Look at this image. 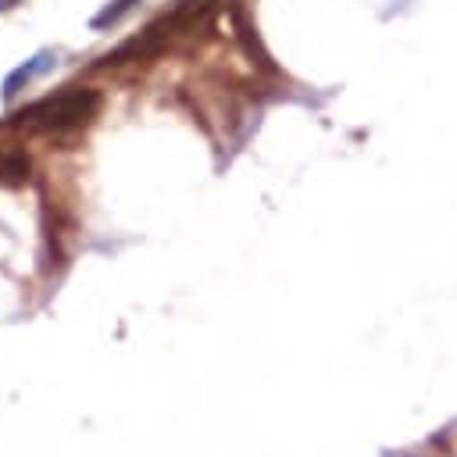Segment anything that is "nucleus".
<instances>
[{
	"label": "nucleus",
	"mask_w": 457,
	"mask_h": 457,
	"mask_svg": "<svg viewBox=\"0 0 457 457\" xmlns=\"http://www.w3.org/2000/svg\"><path fill=\"white\" fill-rule=\"evenodd\" d=\"M57 64V57H54V50H39L36 57H29L25 64H18L7 79H4V100H14L29 82H36L39 75H46L50 68Z\"/></svg>",
	"instance_id": "obj_2"
},
{
	"label": "nucleus",
	"mask_w": 457,
	"mask_h": 457,
	"mask_svg": "<svg viewBox=\"0 0 457 457\" xmlns=\"http://www.w3.org/2000/svg\"><path fill=\"white\" fill-rule=\"evenodd\" d=\"M100 111V93L86 89V86H68L61 93H50L36 104H29L25 111H18L11 118L14 129H29V132H68V129H82L86 121H93Z\"/></svg>",
	"instance_id": "obj_1"
},
{
	"label": "nucleus",
	"mask_w": 457,
	"mask_h": 457,
	"mask_svg": "<svg viewBox=\"0 0 457 457\" xmlns=\"http://www.w3.org/2000/svg\"><path fill=\"white\" fill-rule=\"evenodd\" d=\"M139 0H111L100 14H93V29H107V25H114V21H121L132 7H136Z\"/></svg>",
	"instance_id": "obj_4"
},
{
	"label": "nucleus",
	"mask_w": 457,
	"mask_h": 457,
	"mask_svg": "<svg viewBox=\"0 0 457 457\" xmlns=\"http://www.w3.org/2000/svg\"><path fill=\"white\" fill-rule=\"evenodd\" d=\"M29 179V157L18 150H0V186H18Z\"/></svg>",
	"instance_id": "obj_3"
}]
</instances>
